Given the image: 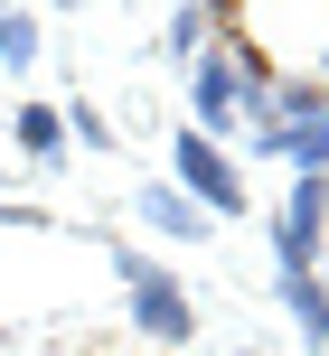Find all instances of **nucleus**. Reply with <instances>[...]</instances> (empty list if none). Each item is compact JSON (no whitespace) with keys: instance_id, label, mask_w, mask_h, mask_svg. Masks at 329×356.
I'll return each instance as SVG.
<instances>
[{"instance_id":"obj_1","label":"nucleus","mask_w":329,"mask_h":356,"mask_svg":"<svg viewBox=\"0 0 329 356\" xmlns=\"http://www.w3.org/2000/svg\"><path fill=\"white\" fill-rule=\"evenodd\" d=\"M113 272H123V291H132V328H141V338H160V347L198 338V309H188V291L169 282L160 263H141L132 244H113Z\"/></svg>"},{"instance_id":"obj_2","label":"nucleus","mask_w":329,"mask_h":356,"mask_svg":"<svg viewBox=\"0 0 329 356\" xmlns=\"http://www.w3.org/2000/svg\"><path fill=\"white\" fill-rule=\"evenodd\" d=\"M169 169H179V197H188L198 216H245V178L226 169V141H207V131H179Z\"/></svg>"},{"instance_id":"obj_3","label":"nucleus","mask_w":329,"mask_h":356,"mask_svg":"<svg viewBox=\"0 0 329 356\" xmlns=\"http://www.w3.org/2000/svg\"><path fill=\"white\" fill-rule=\"evenodd\" d=\"M10 141H19V160H38V169H56V160H66V113H56V104H19V122H10Z\"/></svg>"},{"instance_id":"obj_4","label":"nucleus","mask_w":329,"mask_h":356,"mask_svg":"<svg viewBox=\"0 0 329 356\" xmlns=\"http://www.w3.org/2000/svg\"><path fill=\"white\" fill-rule=\"evenodd\" d=\"M282 309L301 319L311 347H329V282H320V272H282Z\"/></svg>"},{"instance_id":"obj_5","label":"nucleus","mask_w":329,"mask_h":356,"mask_svg":"<svg viewBox=\"0 0 329 356\" xmlns=\"http://www.w3.org/2000/svg\"><path fill=\"white\" fill-rule=\"evenodd\" d=\"M141 216H151V225H160V234H179V244H198V234H207V216L188 207L179 188H141Z\"/></svg>"},{"instance_id":"obj_6","label":"nucleus","mask_w":329,"mask_h":356,"mask_svg":"<svg viewBox=\"0 0 329 356\" xmlns=\"http://www.w3.org/2000/svg\"><path fill=\"white\" fill-rule=\"evenodd\" d=\"M169 47H179L188 66H198V56L217 47V10H169Z\"/></svg>"},{"instance_id":"obj_7","label":"nucleus","mask_w":329,"mask_h":356,"mask_svg":"<svg viewBox=\"0 0 329 356\" xmlns=\"http://www.w3.org/2000/svg\"><path fill=\"white\" fill-rule=\"evenodd\" d=\"M0 66H38V10H0Z\"/></svg>"},{"instance_id":"obj_8","label":"nucleus","mask_w":329,"mask_h":356,"mask_svg":"<svg viewBox=\"0 0 329 356\" xmlns=\"http://www.w3.org/2000/svg\"><path fill=\"white\" fill-rule=\"evenodd\" d=\"M66 131H75V141H85V150H104V141H113V122H104V113H94V104H66Z\"/></svg>"},{"instance_id":"obj_9","label":"nucleus","mask_w":329,"mask_h":356,"mask_svg":"<svg viewBox=\"0 0 329 356\" xmlns=\"http://www.w3.org/2000/svg\"><path fill=\"white\" fill-rule=\"evenodd\" d=\"M320 94H329V47H320Z\"/></svg>"}]
</instances>
